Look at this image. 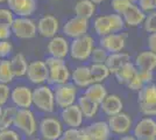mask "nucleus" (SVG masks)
I'll return each instance as SVG.
<instances>
[{
  "instance_id": "obj_1",
  "label": "nucleus",
  "mask_w": 156,
  "mask_h": 140,
  "mask_svg": "<svg viewBox=\"0 0 156 140\" xmlns=\"http://www.w3.org/2000/svg\"><path fill=\"white\" fill-rule=\"evenodd\" d=\"M33 105L44 113H52L56 109L54 89L49 84L37 85L33 90Z\"/></svg>"
},
{
  "instance_id": "obj_2",
  "label": "nucleus",
  "mask_w": 156,
  "mask_h": 140,
  "mask_svg": "<svg viewBox=\"0 0 156 140\" xmlns=\"http://www.w3.org/2000/svg\"><path fill=\"white\" fill-rule=\"evenodd\" d=\"M13 126L16 131L27 135L28 138H32L39 131L36 117L30 109H18Z\"/></svg>"
},
{
  "instance_id": "obj_3",
  "label": "nucleus",
  "mask_w": 156,
  "mask_h": 140,
  "mask_svg": "<svg viewBox=\"0 0 156 140\" xmlns=\"http://www.w3.org/2000/svg\"><path fill=\"white\" fill-rule=\"evenodd\" d=\"M94 48V40L91 35L86 34L77 39H73L70 42V52L69 55L72 60L87 61L90 60L91 53Z\"/></svg>"
},
{
  "instance_id": "obj_4",
  "label": "nucleus",
  "mask_w": 156,
  "mask_h": 140,
  "mask_svg": "<svg viewBox=\"0 0 156 140\" xmlns=\"http://www.w3.org/2000/svg\"><path fill=\"white\" fill-rule=\"evenodd\" d=\"M39 132L42 140H58L64 132L63 123L54 116L44 117L39 123Z\"/></svg>"
},
{
  "instance_id": "obj_5",
  "label": "nucleus",
  "mask_w": 156,
  "mask_h": 140,
  "mask_svg": "<svg viewBox=\"0 0 156 140\" xmlns=\"http://www.w3.org/2000/svg\"><path fill=\"white\" fill-rule=\"evenodd\" d=\"M54 97H55L56 106L62 110L77 103L78 89L75 84H72L70 82L62 85H57L54 89Z\"/></svg>"
},
{
  "instance_id": "obj_6",
  "label": "nucleus",
  "mask_w": 156,
  "mask_h": 140,
  "mask_svg": "<svg viewBox=\"0 0 156 140\" xmlns=\"http://www.w3.org/2000/svg\"><path fill=\"white\" fill-rule=\"evenodd\" d=\"M12 35L20 40H29L36 36L37 26L32 18H21L15 16L13 23L11 26Z\"/></svg>"
},
{
  "instance_id": "obj_7",
  "label": "nucleus",
  "mask_w": 156,
  "mask_h": 140,
  "mask_svg": "<svg viewBox=\"0 0 156 140\" xmlns=\"http://www.w3.org/2000/svg\"><path fill=\"white\" fill-rule=\"evenodd\" d=\"M107 124L110 126L111 133L117 134V135L128 134L130 130H133V119L129 114L124 111L108 117Z\"/></svg>"
},
{
  "instance_id": "obj_8",
  "label": "nucleus",
  "mask_w": 156,
  "mask_h": 140,
  "mask_svg": "<svg viewBox=\"0 0 156 140\" xmlns=\"http://www.w3.org/2000/svg\"><path fill=\"white\" fill-rule=\"evenodd\" d=\"M48 76L49 69L44 61H32L30 63H28L26 77L30 83L35 84L36 87L46 84L48 82Z\"/></svg>"
},
{
  "instance_id": "obj_9",
  "label": "nucleus",
  "mask_w": 156,
  "mask_h": 140,
  "mask_svg": "<svg viewBox=\"0 0 156 140\" xmlns=\"http://www.w3.org/2000/svg\"><path fill=\"white\" fill-rule=\"evenodd\" d=\"M11 102L16 109H30L33 106V90L28 85L20 84L11 89Z\"/></svg>"
},
{
  "instance_id": "obj_10",
  "label": "nucleus",
  "mask_w": 156,
  "mask_h": 140,
  "mask_svg": "<svg viewBox=\"0 0 156 140\" xmlns=\"http://www.w3.org/2000/svg\"><path fill=\"white\" fill-rule=\"evenodd\" d=\"M89 27H90L89 20L75 15L64 23L63 33L65 34V36L73 40V39H77V38L86 35L89 32Z\"/></svg>"
},
{
  "instance_id": "obj_11",
  "label": "nucleus",
  "mask_w": 156,
  "mask_h": 140,
  "mask_svg": "<svg viewBox=\"0 0 156 140\" xmlns=\"http://www.w3.org/2000/svg\"><path fill=\"white\" fill-rule=\"evenodd\" d=\"M126 42H127V34L126 33H112L100 38L99 46L104 48L108 54H113L124 52Z\"/></svg>"
},
{
  "instance_id": "obj_12",
  "label": "nucleus",
  "mask_w": 156,
  "mask_h": 140,
  "mask_svg": "<svg viewBox=\"0 0 156 140\" xmlns=\"http://www.w3.org/2000/svg\"><path fill=\"white\" fill-rule=\"evenodd\" d=\"M59 117L63 125H66L70 128H82L83 121H84V116L77 105V103L71 106L62 109Z\"/></svg>"
},
{
  "instance_id": "obj_13",
  "label": "nucleus",
  "mask_w": 156,
  "mask_h": 140,
  "mask_svg": "<svg viewBox=\"0 0 156 140\" xmlns=\"http://www.w3.org/2000/svg\"><path fill=\"white\" fill-rule=\"evenodd\" d=\"M47 52L49 56L65 60L70 52V42L64 36L56 35L49 39V42L47 43Z\"/></svg>"
},
{
  "instance_id": "obj_14",
  "label": "nucleus",
  "mask_w": 156,
  "mask_h": 140,
  "mask_svg": "<svg viewBox=\"0 0 156 140\" xmlns=\"http://www.w3.org/2000/svg\"><path fill=\"white\" fill-rule=\"evenodd\" d=\"M36 26H37V34H40L42 38L51 39L58 33L59 21L56 16L51 14H46L40 18L39 21L36 22Z\"/></svg>"
},
{
  "instance_id": "obj_15",
  "label": "nucleus",
  "mask_w": 156,
  "mask_h": 140,
  "mask_svg": "<svg viewBox=\"0 0 156 140\" xmlns=\"http://www.w3.org/2000/svg\"><path fill=\"white\" fill-rule=\"evenodd\" d=\"M133 135L139 139H156V120L150 117H143L133 125Z\"/></svg>"
},
{
  "instance_id": "obj_16",
  "label": "nucleus",
  "mask_w": 156,
  "mask_h": 140,
  "mask_svg": "<svg viewBox=\"0 0 156 140\" xmlns=\"http://www.w3.org/2000/svg\"><path fill=\"white\" fill-rule=\"evenodd\" d=\"M49 76H48V84L49 85H62L69 83L71 81V70L66 66V63H59L56 66L49 67Z\"/></svg>"
},
{
  "instance_id": "obj_17",
  "label": "nucleus",
  "mask_w": 156,
  "mask_h": 140,
  "mask_svg": "<svg viewBox=\"0 0 156 140\" xmlns=\"http://www.w3.org/2000/svg\"><path fill=\"white\" fill-rule=\"evenodd\" d=\"M8 8L16 16L30 18L37 9L36 0H7Z\"/></svg>"
},
{
  "instance_id": "obj_18",
  "label": "nucleus",
  "mask_w": 156,
  "mask_h": 140,
  "mask_svg": "<svg viewBox=\"0 0 156 140\" xmlns=\"http://www.w3.org/2000/svg\"><path fill=\"white\" fill-rule=\"evenodd\" d=\"M100 110L107 117L114 116V114L122 112V110H124V102H122L120 96H118L115 93H108L106 96V98L101 102Z\"/></svg>"
},
{
  "instance_id": "obj_19",
  "label": "nucleus",
  "mask_w": 156,
  "mask_h": 140,
  "mask_svg": "<svg viewBox=\"0 0 156 140\" xmlns=\"http://www.w3.org/2000/svg\"><path fill=\"white\" fill-rule=\"evenodd\" d=\"M134 66L141 71H151L156 69V54L150 50H144L136 55L134 60Z\"/></svg>"
},
{
  "instance_id": "obj_20",
  "label": "nucleus",
  "mask_w": 156,
  "mask_h": 140,
  "mask_svg": "<svg viewBox=\"0 0 156 140\" xmlns=\"http://www.w3.org/2000/svg\"><path fill=\"white\" fill-rule=\"evenodd\" d=\"M72 84L77 88L86 89L90 84H92L90 66H78L71 71Z\"/></svg>"
},
{
  "instance_id": "obj_21",
  "label": "nucleus",
  "mask_w": 156,
  "mask_h": 140,
  "mask_svg": "<svg viewBox=\"0 0 156 140\" xmlns=\"http://www.w3.org/2000/svg\"><path fill=\"white\" fill-rule=\"evenodd\" d=\"M147 14L143 12L142 9H140V7L136 4H132L128 9L122 14L125 25L128 27H137L140 25H143L144 19H146Z\"/></svg>"
},
{
  "instance_id": "obj_22",
  "label": "nucleus",
  "mask_w": 156,
  "mask_h": 140,
  "mask_svg": "<svg viewBox=\"0 0 156 140\" xmlns=\"http://www.w3.org/2000/svg\"><path fill=\"white\" fill-rule=\"evenodd\" d=\"M130 62V55L126 52H119V53L108 54L107 60L105 62V64L107 66L111 74L117 73L121 67H124L125 64H127Z\"/></svg>"
},
{
  "instance_id": "obj_23",
  "label": "nucleus",
  "mask_w": 156,
  "mask_h": 140,
  "mask_svg": "<svg viewBox=\"0 0 156 140\" xmlns=\"http://www.w3.org/2000/svg\"><path fill=\"white\" fill-rule=\"evenodd\" d=\"M77 105L79 106L82 113L86 119H92L93 117H96L98 111L100 110V105L89 99L85 95H80L77 98Z\"/></svg>"
},
{
  "instance_id": "obj_24",
  "label": "nucleus",
  "mask_w": 156,
  "mask_h": 140,
  "mask_svg": "<svg viewBox=\"0 0 156 140\" xmlns=\"http://www.w3.org/2000/svg\"><path fill=\"white\" fill-rule=\"evenodd\" d=\"M83 95H85L92 102H94V103L100 105L101 102L106 98V96L108 93H107V89H106V87L103 83H92L85 89Z\"/></svg>"
},
{
  "instance_id": "obj_25",
  "label": "nucleus",
  "mask_w": 156,
  "mask_h": 140,
  "mask_svg": "<svg viewBox=\"0 0 156 140\" xmlns=\"http://www.w3.org/2000/svg\"><path fill=\"white\" fill-rule=\"evenodd\" d=\"M73 12L76 16L90 20L96 13V5L91 0H78L73 6Z\"/></svg>"
},
{
  "instance_id": "obj_26",
  "label": "nucleus",
  "mask_w": 156,
  "mask_h": 140,
  "mask_svg": "<svg viewBox=\"0 0 156 140\" xmlns=\"http://www.w3.org/2000/svg\"><path fill=\"white\" fill-rule=\"evenodd\" d=\"M11 67L13 70L14 77L16 78H21L23 76H26L27 69H28V61H27L26 56L22 53H16L15 55L12 56L11 59Z\"/></svg>"
},
{
  "instance_id": "obj_27",
  "label": "nucleus",
  "mask_w": 156,
  "mask_h": 140,
  "mask_svg": "<svg viewBox=\"0 0 156 140\" xmlns=\"http://www.w3.org/2000/svg\"><path fill=\"white\" fill-rule=\"evenodd\" d=\"M85 130L90 134L100 138V139L108 140L111 137V130L110 126L107 124V121L104 120H98V121H93L92 124H90L87 127H85Z\"/></svg>"
},
{
  "instance_id": "obj_28",
  "label": "nucleus",
  "mask_w": 156,
  "mask_h": 140,
  "mask_svg": "<svg viewBox=\"0 0 156 140\" xmlns=\"http://www.w3.org/2000/svg\"><path fill=\"white\" fill-rule=\"evenodd\" d=\"M93 29H94V33L99 35L100 38L112 34V25H111L110 15L103 14V15L96 16V19L93 20Z\"/></svg>"
},
{
  "instance_id": "obj_29",
  "label": "nucleus",
  "mask_w": 156,
  "mask_h": 140,
  "mask_svg": "<svg viewBox=\"0 0 156 140\" xmlns=\"http://www.w3.org/2000/svg\"><path fill=\"white\" fill-rule=\"evenodd\" d=\"M156 84L149 83L137 91V104H155Z\"/></svg>"
},
{
  "instance_id": "obj_30",
  "label": "nucleus",
  "mask_w": 156,
  "mask_h": 140,
  "mask_svg": "<svg viewBox=\"0 0 156 140\" xmlns=\"http://www.w3.org/2000/svg\"><path fill=\"white\" fill-rule=\"evenodd\" d=\"M137 73L136 67L134 66L133 62H128L127 64H125L124 67H121L117 73L114 74V77L119 84H122V85H127V83L129 82L135 74Z\"/></svg>"
},
{
  "instance_id": "obj_31",
  "label": "nucleus",
  "mask_w": 156,
  "mask_h": 140,
  "mask_svg": "<svg viewBox=\"0 0 156 140\" xmlns=\"http://www.w3.org/2000/svg\"><path fill=\"white\" fill-rule=\"evenodd\" d=\"M90 73H91L92 83H103L104 81L108 78L111 75L110 70L105 63H91L90 66Z\"/></svg>"
},
{
  "instance_id": "obj_32",
  "label": "nucleus",
  "mask_w": 156,
  "mask_h": 140,
  "mask_svg": "<svg viewBox=\"0 0 156 140\" xmlns=\"http://www.w3.org/2000/svg\"><path fill=\"white\" fill-rule=\"evenodd\" d=\"M16 111H18V109L14 105L2 107V112H1V116H0V131L7 130V128H12Z\"/></svg>"
},
{
  "instance_id": "obj_33",
  "label": "nucleus",
  "mask_w": 156,
  "mask_h": 140,
  "mask_svg": "<svg viewBox=\"0 0 156 140\" xmlns=\"http://www.w3.org/2000/svg\"><path fill=\"white\" fill-rule=\"evenodd\" d=\"M14 74L11 67V61L8 59H2L0 61V83L9 84L14 81Z\"/></svg>"
},
{
  "instance_id": "obj_34",
  "label": "nucleus",
  "mask_w": 156,
  "mask_h": 140,
  "mask_svg": "<svg viewBox=\"0 0 156 140\" xmlns=\"http://www.w3.org/2000/svg\"><path fill=\"white\" fill-rule=\"evenodd\" d=\"M107 56H108V53L105 50L104 48L98 46L93 48L91 56H90V61H91V63H98V64H100V63H105L106 62Z\"/></svg>"
},
{
  "instance_id": "obj_35",
  "label": "nucleus",
  "mask_w": 156,
  "mask_h": 140,
  "mask_svg": "<svg viewBox=\"0 0 156 140\" xmlns=\"http://www.w3.org/2000/svg\"><path fill=\"white\" fill-rule=\"evenodd\" d=\"M14 19V13L9 8H0V27L11 28Z\"/></svg>"
},
{
  "instance_id": "obj_36",
  "label": "nucleus",
  "mask_w": 156,
  "mask_h": 140,
  "mask_svg": "<svg viewBox=\"0 0 156 140\" xmlns=\"http://www.w3.org/2000/svg\"><path fill=\"white\" fill-rule=\"evenodd\" d=\"M108 15H110L111 25H112V33H121V31L126 26L122 15L117 13H112Z\"/></svg>"
},
{
  "instance_id": "obj_37",
  "label": "nucleus",
  "mask_w": 156,
  "mask_h": 140,
  "mask_svg": "<svg viewBox=\"0 0 156 140\" xmlns=\"http://www.w3.org/2000/svg\"><path fill=\"white\" fill-rule=\"evenodd\" d=\"M143 29L147 33H156V11L148 13L143 22Z\"/></svg>"
},
{
  "instance_id": "obj_38",
  "label": "nucleus",
  "mask_w": 156,
  "mask_h": 140,
  "mask_svg": "<svg viewBox=\"0 0 156 140\" xmlns=\"http://www.w3.org/2000/svg\"><path fill=\"white\" fill-rule=\"evenodd\" d=\"M130 5L132 2L129 0H112L111 1V7L114 11V13L120 14V15H122Z\"/></svg>"
},
{
  "instance_id": "obj_39",
  "label": "nucleus",
  "mask_w": 156,
  "mask_h": 140,
  "mask_svg": "<svg viewBox=\"0 0 156 140\" xmlns=\"http://www.w3.org/2000/svg\"><path fill=\"white\" fill-rule=\"evenodd\" d=\"M146 84H144V82L142 81V78L140 77V75H139V71L135 74V76L132 78V80L127 83V85L126 87L128 88V90H132V91H139V90H141L143 87H144Z\"/></svg>"
},
{
  "instance_id": "obj_40",
  "label": "nucleus",
  "mask_w": 156,
  "mask_h": 140,
  "mask_svg": "<svg viewBox=\"0 0 156 140\" xmlns=\"http://www.w3.org/2000/svg\"><path fill=\"white\" fill-rule=\"evenodd\" d=\"M136 5L146 14L156 11V0H137Z\"/></svg>"
},
{
  "instance_id": "obj_41",
  "label": "nucleus",
  "mask_w": 156,
  "mask_h": 140,
  "mask_svg": "<svg viewBox=\"0 0 156 140\" xmlns=\"http://www.w3.org/2000/svg\"><path fill=\"white\" fill-rule=\"evenodd\" d=\"M13 52V45L9 40L0 41V59H7Z\"/></svg>"
},
{
  "instance_id": "obj_42",
  "label": "nucleus",
  "mask_w": 156,
  "mask_h": 140,
  "mask_svg": "<svg viewBox=\"0 0 156 140\" xmlns=\"http://www.w3.org/2000/svg\"><path fill=\"white\" fill-rule=\"evenodd\" d=\"M0 140H21V135L16 130L7 128L0 131Z\"/></svg>"
},
{
  "instance_id": "obj_43",
  "label": "nucleus",
  "mask_w": 156,
  "mask_h": 140,
  "mask_svg": "<svg viewBox=\"0 0 156 140\" xmlns=\"http://www.w3.org/2000/svg\"><path fill=\"white\" fill-rule=\"evenodd\" d=\"M139 110L144 117H156V103L155 104H139Z\"/></svg>"
},
{
  "instance_id": "obj_44",
  "label": "nucleus",
  "mask_w": 156,
  "mask_h": 140,
  "mask_svg": "<svg viewBox=\"0 0 156 140\" xmlns=\"http://www.w3.org/2000/svg\"><path fill=\"white\" fill-rule=\"evenodd\" d=\"M11 97V88L7 84L0 83V106H5Z\"/></svg>"
},
{
  "instance_id": "obj_45",
  "label": "nucleus",
  "mask_w": 156,
  "mask_h": 140,
  "mask_svg": "<svg viewBox=\"0 0 156 140\" xmlns=\"http://www.w3.org/2000/svg\"><path fill=\"white\" fill-rule=\"evenodd\" d=\"M147 46H148V50L156 54V33H151L148 35Z\"/></svg>"
},
{
  "instance_id": "obj_46",
  "label": "nucleus",
  "mask_w": 156,
  "mask_h": 140,
  "mask_svg": "<svg viewBox=\"0 0 156 140\" xmlns=\"http://www.w3.org/2000/svg\"><path fill=\"white\" fill-rule=\"evenodd\" d=\"M137 71H139L140 77L144 82V84L153 83V81H154V73H151V71H141V70H137Z\"/></svg>"
},
{
  "instance_id": "obj_47",
  "label": "nucleus",
  "mask_w": 156,
  "mask_h": 140,
  "mask_svg": "<svg viewBox=\"0 0 156 140\" xmlns=\"http://www.w3.org/2000/svg\"><path fill=\"white\" fill-rule=\"evenodd\" d=\"M12 36V31L8 27H0V41L9 40Z\"/></svg>"
},
{
  "instance_id": "obj_48",
  "label": "nucleus",
  "mask_w": 156,
  "mask_h": 140,
  "mask_svg": "<svg viewBox=\"0 0 156 140\" xmlns=\"http://www.w3.org/2000/svg\"><path fill=\"white\" fill-rule=\"evenodd\" d=\"M79 140H104V139L97 138V137H94V135L89 133L85 128H82V134H80V139Z\"/></svg>"
},
{
  "instance_id": "obj_49",
  "label": "nucleus",
  "mask_w": 156,
  "mask_h": 140,
  "mask_svg": "<svg viewBox=\"0 0 156 140\" xmlns=\"http://www.w3.org/2000/svg\"><path fill=\"white\" fill-rule=\"evenodd\" d=\"M119 140H137L133 134H125V135H121Z\"/></svg>"
},
{
  "instance_id": "obj_50",
  "label": "nucleus",
  "mask_w": 156,
  "mask_h": 140,
  "mask_svg": "<svg viewBox=\"0 0 156 140\" xmlns=\"http://www.w3.org/2000/svg\"><path fill=\"white\" fill-rule=\"evenodd\" d=\"M92 2L94 4V5H99V4H101V2H104L105 0H91Z\"/></svg>"
},
{
  "instance_id": "obj_51",
  "label": "nucleus",
  "mask_w": 156,
  "mask_h": 140,
  "mask_svg": "<svg viewBox=\"0 0 156 140\" xmlns=\"http://www.w3.org/2000/svg\"><path fill=\"white\" fill-rule=\"evenodd\" d=\"M58 140H71V139H69V138H66V137H63V135H62Z\"/></svg>"
},
{
  "instance_id": "obj_52",
  "label": "nucleus",
  "mask_w": 156,
  "mask_h": 140,
  "mask_svg": "<svg viewBox=\"0 0 156 140\" xmlns=\"http://www.w3.org/2000/svg\"><path fill=\"white\" fill-rule=\"evenodd\" d=\"M27 140H42L41 138H34V137H32V138H29V139H27Z\"/></svg>"
},
{
  "instance_id": "obj_53",
  "label": "nucleus",
  "mask_w": 156,
  "mask_h": 140,
  "mask_svg": "<svg viewBox=\"0 0 156 140\" xmlns=\"http://www.w3.org/2000/svg\"><path fill=\"white\" fill-rule=\"evenodd\" d=\"M130 2H132V4H136L137 2V0H129Z\"/></svg>"
},
{
  "instance_id": "obj_54",
  "label": "nucleus",
  "mask_w": 156,
  "mask_h": 140,
  "mask_svg": "<svg viewBox=\"0 0 156 140\" xmlns=\"http://www.w3.org/2000/svg\"><path fill=\"white\" fill-rule=\"evenodd\" d=\"M7 0H0V4H4V2H6Z\"/></svg>"
},
{
  "instance_id": "obj_55",
  "label": "nucleus",
  "mask_w": 156,
  "mask_h": 140,
  "mask_svg": "<svg viewBox=\"0 0 156 140\" xmlns=\"http://www.w3.org/2000/svg\"><path fill=\"white\" fill-rule=\"evenodd\" d=\"M139 140H156V139H151V138H148V139H139Z\"/></svg>"
},
{
  "instance_id": "obj_56",
  "label": "nucleus",
  "mask_w": 156,
  "mask_h": 140,
  "mask_svg": "<svg viewBox=\"0 0 156 140\" xmlns=\"http://www.w3.org/2000/svg\"><path fill=\"white\" fill-rule=\"evenodd\" d=\"M2 107L4 106H0V116H1V112H2Z\"/></svg>"
},
{
  "instance_id": "obj_57",
  "label": "nucleus",
  "mask_w": 156,
  "mask_h": 140,
  "mask_svg": "<svg viewBox=\"0 0 156 140\" xmlns=\"http://www.w3.org/2000/svg\"><path fill=\"white\" fill-rule=\"evenodd\" d=\"M52 1H61V0H52Z\"/></svg>"
},
{
  "instance_id": "obj_58",
  "label": "nucleus",
  "mask_w": 156,
  "mask_h": 140,
  "mask_svg": "<svg viewBox=\"0 0 156 140\" xmlns=\"http://www.w3.org/2000/svg\"><path fill=\"white\" fill-rule=\"evenodd\" d=\"M0 61H1V59H0Z\"/></svg>"
},
{
  "instance_id": "obj_59",
  "label": "nucleus",
  "mask_w": 156,
  "mask_h": 140,
  "mask_svg": "<svg viewBox=\"0 0 156 140\" xmlns=\"http://www.w3.org/2000/svg\"><path fill=\"white\" fill-rule=\"evenodd\" d=\"M36 1H37V0H36Z\"/></svg>"
}]
</instances>
